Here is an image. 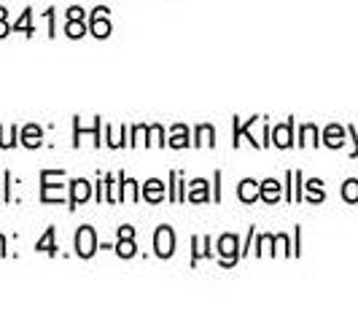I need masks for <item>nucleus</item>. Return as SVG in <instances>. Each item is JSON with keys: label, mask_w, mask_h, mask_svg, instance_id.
<instances>
[{"label": "nucleus", "mask_w": 358, "mask_h": 323, "mask_svg": "<svg viewBox=\"0 0 358 323\" xmlns=\"http://www.w3.org/2000/svg\"><path fill=\"white\" fill-rule=\"evenodd\" d=\"M94 251H97V234L92 227H81L76 232V253L81 259H90V256H94Z\"/></svg>", "instance_id": "nucleus-1"}, {"label": "nucleus", "mask_w": 358, "mask_h": 323, "mask_svg": "<svg viewBox=\"0 0 358 323\" xmlns=\"http://www.w3.org/2000/svg\"><path fill=\"white\" fill-rule=\"evenodd\" d=\"M154 251L159 259H170L176 253V234L170 227H159L157 234H154Z\"/></svg>", "instance_id": "nucleus-2"}, {"label": "nucleus", "mask_w": 358, "mask_h": 323, "mask_svg": "<svg viewBox=\"0 0 358 323\" xmlns=\"http://www.w3.org/2000/svg\"><path fill=\"white\" fill-rule=\"evenodd\" d=\"M240 243H237V237L234 234H224L221 240H218V253H221V259H224V264L229 267V264H234L237 259H240Z\"/></svg>", "instance_id": "nucleus-3"}, {"label": "nucleus", "mask_w": 358, "mask_h": 323, "mask_svg": "<svg viewBox=\"0 0 358 323\" xmlns=\"http://www.w3.org/2000/svg\"><path fill=\"white\" fill-rule=\"evenodd\" d=\"M90 33H92V36H97V38H108V36H110V22H108V8H94V14H92Z\"/></svg>", "instance_id": "nucleus-4"}, {"label": "nucleus", "mask_w": 358, "mask_h": 323, "mask_svg": "<svg viewBox=\"0 0 358 323\" xmlns=\"http://www.w3.org/2000/svg\"><path fill=\"white\" fill-rule=\"evenodd\" d=\"M73 194H71V208H76V205H81V202H87V199L92 197V183L84 178H76L71 183Z\"/></svg>", "instance_id": "nucleus-5"}, {"label": "nucleus", "mask_w": 358, "mask_h": 323, "mask_svg": "<svg viewBox=\"0 0 358 323\" xmlns=\"http://www.w3.org/2000/svg\"><path fill=\"white\" fill-rule=\"evenodd\" d=\"M262 194V186H256V180L245 178L240 183V189H237V197L243 199V202H256V197Z\"/></svg>", "instance_id": "nucleus-6"}, {"label": "nucleus", "mask_w": 358, "mask_h": 323, "mask_svg": "<svg viewBox=\"0 0 358 323\" xmlns=\"http://www.w3.org/2000/svg\"><path fill=\"white\" fill-rule=\"evenodd\" d=\"M41 138H43V132H41L38 124H27L22 129V143L27 145V148H38V145H41Z\"/></svg>", "instance_id": "nucleus-7"}, {"label": "nucleus", "mask_w": 358, "mask_h": 323, "mask_svg": "<svg viewBox=\"0 0 358 323\" xmlns=\"http://www.w3.org/2000/svg\"><path fill=\"white\" fill-rule=\"evenodd\" d=\"M291 127H294V122H286V124L275 127V132H272V143L280 145V148H288V145H291Z\"/></svg>", "instance_id": "nucleus-8"}, {"label": "nucleus", "mask_w": 358, "mask_h": 323, "mask_svg": "<svg viewBox=\"0 0 358 323\" xmlns=\"http://www.w3.org/2000/svg\"><path fill=\"white\" fill-rule=\"evenodd\" d=\"M143 197L148 199V202H162V197H164V186H162V180L151 178L148 183L143 186Z\"/></svg>", "instance_id": "nucleus-9"}, {"label": "nucleus", "mask_w": 358, "mask_h": 323, "mask_svg": "<svg viewBox=\"0 0 358 323\" xmlns=\"http://www.w3.org/2000/svg\"><path fill=\"white\" fill-rule=\"evenodd\" d=\"M170 145L173 148H186L189 145V129L183 124H176L170 129Z\"/></svg>", "instance_id": "nucleus-10"}, {"label": "nucleus", "mask_w": 358, "mask_h": 323, "mask_svg": "<svg viewBox=\"0 0 358 323\" xmlns=\"http://www.w3.org/2000/svg\"><path fill=\"white\" fill-rule=\"evenodd\" d=\"M259 197L264 199V202H278V199H280V183H278V180H264V183H262V194H259Z\"/></svg>", "instance_id": "nucleus-11"}, {"label": "nucleus", "mask_w": 358, "mask_h": 323, "mask_svg": "<svg viewBox=\"0 0 358 323\" xmlns=\"http://www.w3.org/2000/svg\"><path fill=\"white\" fill-rule=\"evenodd\" d=\"M323 138H326L323 143H326V145H331V148H340V145L345 143V132H342V129H340V127H337V124H331V127H329Z\"/></svg>", "instance_id": "nucleus-12"}, {"label": "nucleus", "mask_w": 358, "mask_h": 323, "mask_svg": "<svg viewBox=\"0 0 358 323\" xmlns=\"http://www.w3.org/2000/svg\"><path fill=\"white\" fill-rule=\"evenodd\" d=\"M197 145H213L215 143V129L210 124H199L197 127Z\"/></svg>", "instance_id": "nucleus-13"}, {"label": "nucleus", "mask_w": 358, "mask_h": 323, "mask_svg": "<svg viewBox=\"0 0 358 323\" xmlns=\"http://www.w3.org/2000/svg\"><path fill=\"white\" fill-rule=\"evenodd\" d=\"M36 248H38V251H43V253H49V256H54V253H57V245H54V227H49V229H46V234L38 240Z\"/></svg>", "instance_id": "nucleus-14"}, {"label": "nucleus", "mask_w": 358, "mask_h": 323, "mask_svg": "<svg viewBox=\"0 0 358 323\" xmlns=\"http://www.w3.org/2000/svg\"><path fill=\"white\" fill-rule=\"evenodd\" d=\"M189 199H192V202H205V199H208V183H205L202 178L192 183V189H189Z\"/></svg>", "instance_id": "nucleus-15"}, {"label": "nucleus", "mask_w": 358, "mask_h": 323, "mask_svg": "<svg viewBox=\"0 0 358 323\" xmlns=\"http://www.w3.org/2000/svg\"><path fill=\"white\" fill-rule=\"evenodd\" d=\"M116 253L122 256V259H132L135 256V240L132 237H119V243H116Z\"/></svg>", "instance_id": "nucleus-16"}, {"label": "nucleus", "mask_w": 358, "mask_h": 323, "mask_svg": "<svg viewBox=\"0 0 358 323\" xmlns=\"http://www.w3.org/2000/svg\"><path fill=\"white\" fill-rule=\"evenodd\" d=\"M65 33L68 38H81L87 33V27H84V19H68V24H65Z\"/></svg>", "instance_id": "nucleus-17"}, {"label": "nucleus", "mask_w": 358, "mask_h": 323, "mask_svg": "<svg viewBox=\"0 0 358 323\" xmlns=\"http://www.w3.org/2000/svg\"><path fill=\"white\" fill-rule=\"evenodd\" d=\"M122 189H124L122 199H127V202H135V199H138V183L132 178H124V175H122Z\"/></svg>", "instance_id": "nucleus-18"}, {"label": "nucleus", "mask_w": 358, "mask_h": 323, "mask_svg": "<svg viewBox=\"0 0 358 323\" xmlns=\"http://www.w3.org/2000/svg\"><path fill=\"white\" fill-rule=\"evenodd\" d=\"M342 197L348 199V202H358V180H348L342 186Z\"/></svg>", "instance_id": "nucleus-19"}, {"label": "nucleus", "mask_w": 358, "mask_h": 323, "mask_svg": "<svg viewBox=\"0 0 358 323\" xmlns=\"http://www.w3.org/2000/svg\"><path fill=\"white\" fill-rule=\"evenodd\" d=\"M14 138H17V129H14V127H11V129H3V127H0V145H3V148H11V145L17 143Z\"/></svg>", "instance_id": "nucleus-20"}, {"label": "nucleus", "mask_w": 358, "mask_h": 323, "mask_svg": "<svg viewBox=\"0 0 358 323\" xmlns=\"http://www.w3.org/2000/svg\"><path fill=\"white\" fill-rule=\"evenodd\" d=\"M307 189H310V199H313V202H318V199H323L321 180H310V183H307Z\"/></svg>", "instance_id": "nucleus-21"}, {"label": "nucleus", "mask_w": 358, "mask_h": 323, "mask_svg": "<svg viewBox=\"0 0 358 323\" xmlns=\"http://www.w3.org/2000/svg\"><path fill=\"white\" fill-rule=\"evenodd\" d=\"M194 245H197V251H194V261H197L199 256H208V248H205V245H208V237H197V240H194Z\"/></svg>", "instance_id": "nucleus-22"}, {"label": "nucleus", "mask_w": 358, "mask_h": 323, "mask_svg": "<svg viewBox=\"0 0 358 323\" xmlns=\"http://www.w3.org/2000/svg\"><path fill=\"white\" fill-rule=\"evenodd\" d=\"M17 30H24L27 36L33 33V27H30V11H24V14H22V19L17 22Z\"/></svg>", "instance_id": "nucleus-23"}, {"label": "nucleus", "mask_w": 358, "mask_h": 323, "mask_svg": "<svg viewBox=\"0 0 358 323\" xmlns=\"http://www.w3.org/2000/svg\"><path fill=\"white\" fill-rule=\"evenodd\" d=\"M151 143L154 145H164V132H162V127H151Z\"/></svg>", "instance_id": "nucleus-24"}, {"label": "nucleus", "mask_w": 358, "mask_h": 323, "mask_svg": "<svg viewBox=\"0 0 358 323\" xmlns=\"http://www.w3.org/2000/svg\"><path fill=\"white\" fill-rule=\"evenodd\" d=\"M302 135H305V143H318V141H315L318 132H315V127L313 124H307L305 129H302Z\"/></svg>", "instance_id": "nucleus-25"}, {"label": "nucleus", "mask_w": 358, "mask_h": 323, "mask_svg": "<svg viewBox=\"0 0 358 323\" xmlns=\"http://www.w3.org/2000/svg\"><path fill=\"white\" fill-rule=\"evenodd\" d=\"M68 19H84V11L78 6H73L71 11H68Z\"/></svg>", "instance_id": "nucleus-26"}, {"label": "nucleus", "mask_w": 358, "mask_h": 323, "mask_svg": "<svg viewBox=\"0 0 358 323\" xmlns=\"http://www.w3.org/2000/svg\"><path fill=\"white\" fill-rule=\"evenodd\" d=\"M119 237H135V229H132V227H122V229H119Z\"/></svg>", "instance_id": "nucleus-27"}, {"label": "nucleus", "mask_w": 358, "mask_h": 323, "mask_svg": "<svg viewBox=\"0 0 358 323\" xmlns=\"http://www.w3.org/2000/svg\"><path fill=\"white\" fill-rule=\"evenodd\" d=\"M0 256H6V240H3V234H0Z\"/></svg>", "instance_id": "nucleus-28"}]
</instances>
